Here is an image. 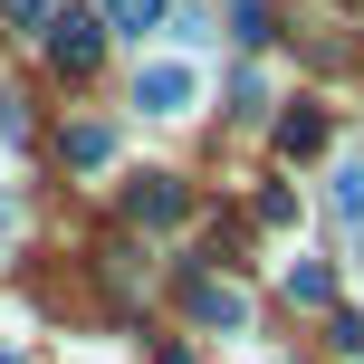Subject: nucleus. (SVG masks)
<instances>
[{
	"mask_svg": "<svg viewBox=\"0 0 364 364\" xmlns=\"http://www.w3.org/2000/svg\"><path fill=\"white\" fill-rule=\"evenodd\" d=\"M0 364H10V355H0Z\"/></svg>",
	"mask_w": 364,
	"mask_h": 364,
	"instance_id": "nucleus-12",
	"label": "nucleus"
},
{
	"mask_svg": "<svg viewBox=\"0 0 364 364\" xmlns=\"http://www.w3.org/2000/svg\"><path fill=\"white\" fill-rule=\"evenodd\" d=\"M278 154H288V164L326 154V115H316V106H288V115H278Z\"/></svg>",
	"mask_w": 364,
	"mask_h": 364,
	"instance_id": "nucleus-5",
	"label": "nucleus"
},
{
	"mask_svg": "<svg viewBox=\"0 0 364 364\" xmlns=\"http://www.w3.org/2000/svg\"><path fill=\"white\" fill-rule=\"evenodd\" d=\"M336 220H346V230L364 220V164H346V173H336Z\"/></svg>",
	"mask_w": 364,
	"mask_h": 364,
	"instance_id": "nucleus-9",
	"label": "nucleus"
},
{
	"mask_svg": "<svg viewBox=\"0 0 364 364\" xmlns=\"http://www.w3.org/2000/svg\"><path fill=\"white\" fill-rule=\"evenodd\" d=\"M68 164H77V173L115 164V134H106V125H68Z\"/></svg>",
	"mask_w": 364,
	"mask_h": 364,
	"instance_id": "nucleus-6",
	"label": "nucleus"
},
{
	"mask_svg": "<svg viewBox=\"0 0 364 364\" xmlns=\"http://www.w3.org/2000/svg\"><path fill=\"white\" fill-rule=\"evenodd\" d=\"M96 19H115V29H154L164 0H96Z\"/></svg>",
	"mask_w": 364,
	"mask_h": 364,
	"instance_id": "nucleus-8",
	"label": "nucleus"
},
{
	"mask_svg": "<svg viewBox=\"0 0 364 364\" xmlns=\"http://www.w3.org/2000/svg\"><path fill=\"white\" fill-rule=\"evenodd\" d=\"M134 106H144V115H182V106H192V68H144V77H134Z\"/></svg>",
	"mask_w": 364,
	"mask_h": 364,
	"instance_id": "nucleus-4",
	"label": "nucleus"
},
{
	"mask_svg": "<svg viewBox=\"0 0 364 364\" xmlns=\"http://www.w3.org/2000/svg\"><path fill=\"white\" fill-rule=\"evenodd\" d=\"M230 38L259 48V38H269V0H230Z\"/></svg>",
	"mask_w": 364,
	"mask_h": 364,
	"instance_id": "nucleus-10",
	"label": "nucleus"
},
{
	"mask_svg": "<svg viewBox=\"0 0 364 364\" xmlns=\"http://www.w3.org/2000/svg\"><path fill=\"white\" fill-rule=\"evenodd\" d=\"M288 297H297V307H326V297H336L326 259H297V269H288Z\"/></svg>",
	"mask_w": 364,
	"mask_h": 364,
	"instance_id": "nucleus-7",
	"label": "nucleus"
},
{
	"mask_svg": "<svg viewBox=\"0 0 364 364\" xmlns=\"http://www.w3.org/2000/svg\"><path fill=\"white\" fill-rule=\"evenodd\" d=\"M182 307H192L201 316V326H220V336H230V326H250V297H240V288H220V278H182Z\"/></svg>",
	"mask_w": 364,
	"mask_h": 364,
	"instance_id": "nucleus-3",
	"label": "nucleus"
},
{
	"mask_svg": "<svg viewBox=\"0 0 364 364\" xmlns=\"http://www.w3.org/2000/svg\"><path fill=\"white\" fill-rule=\"evenodd\" d=\"M38 38H48V68L58 77H96V68H106V19H96V10H48Z\"/></svg>",
	"mask_w": 364,
	"mask_h": 364,
	"instance_id": "nucleus-1",
	"label": "nucleus"
},
{
	"mask_svg": "<svg viewBox=\"0 0 364 364\" xmlns=\"http://www.w3.org/2000/svg\"><path fill=\"white\" fill-rule=\"evenodd\" d=\"M125 211L144 220V230H173V220L192 211V192H182L173 173H144V182H125Z\"/></svg>",
	"mask_w": 364,
	"mask_h": 364,
	"instance_id": "nucleus-2",
	"label": "nucleus"
},
{
	"mask_svg": "<svg viewBox=\"0 0 364 364\" xmlns=\"http://www.w3.org/2000/svg\"><path fill=\"white\" fill-rule=\"evenodd\" d=\"M48 10H58V0H10V19H19V29H48Z\"/></svg>",
	"mask_w": 364,
	"mask_h": 364,
	"instance_id": "nucleus-11",
	"label": "nucleus"
}]
</instances>
